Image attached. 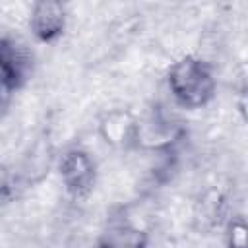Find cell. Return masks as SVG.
Segmentation results:
<instances>
[{
  "mask_svg": "<svg viewBox=\"0 0 248 248\" xmlns=\"http://www.w3.org/2000/svg\"><path fill=\"white\" fill-rule=\"evenodd\" d=\"M33 25L41 37L54 35L62 25V8L54 2L39 4L33 14Z\"/></svg>",
  "mask_w": 248,
  "mask_h": 248,
  "instance_id": "obj_2",
  "label": "cell"
},
{
  "mask_svg": "<svg viewBox=\"0 0 248 248\" xmlns=\"http://www.w3.org/2000/svg\"><path fill=\"white\" fill-rule=\"evenodd\" d=\"M242 110H244V114H246V120H248V101L244 103V108H242Z\"/></svg>",
  "mask_w": 248,
  "mask_h": 248,
  "instance_id": "obj_3",
  "label": "cell"
},
{
  "mask_svg": "<svg viewBox=\"0 0 248 248\" xmlns=\"http://www.w3.org/2000/svg\"><path fill=\"white\" fill-rule=\"evenodd\" d=\"M170 87L174 95L188 107L203 105L213 89V81L203 64L196 60L178 62L170 72Z\"/></svg>",
  "mask_w": 248,
  "mask_h": 248,
  "instance_id": "obj_1",
  "label": "cell"
}]
</instances>
